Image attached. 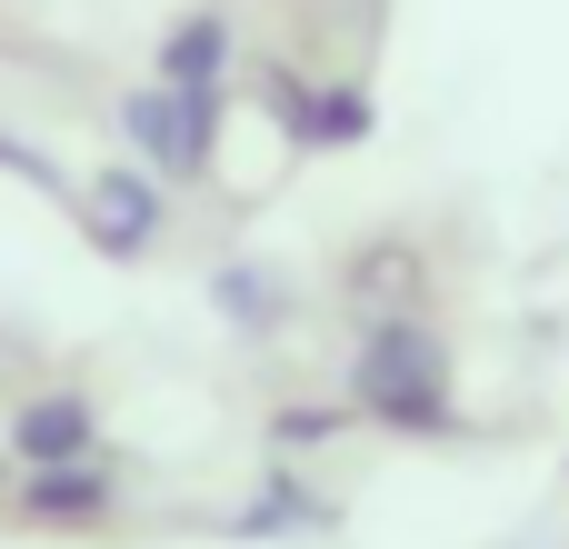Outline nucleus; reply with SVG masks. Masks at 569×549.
Segmentation results:
<instances>
[{"mask_svg":"<svg viewBox=\"0 0 569 549\" xmlns=\"http://www.w3.org/2000/svg\"><path fill=\"white\" fill-rule=\"evenodd\" d=\"M30 510H40V520H100V510H110V480H100V470H40V480H30Z\"/></svg>","mask_w":569,"mask_h":549,"instance_id":"obj_7","label":"nucleus"},{"mask_svg":"<svg viewBox=\"0 0 569 549\" xmlns=\"http://www.w3.org/2000/svg\"><path fill=\"white\" fill-rule=\"evenodd\" d=\"M220 60H230V30L220 20H180L160 40V80L170 90H220Z\"/></svg>","mask_w":569,"mask_h":549,"instance_id":"obj_6","label":"nucleus"},{"mask_svg":"<svg viewBox=\"0 0 569 549\" xmlns=\"http://www.w3.org/2000/svg\"><path fill=\"white\" fill-rule=\"evenodd\" d=\"M210 130H220V110H210V90H140L130 100V140H140V160L150 170H170V180H200L210 170Z\"/></svg>","mask_w":569,"mask_h":549,"instance_id":"obj_2","label":"nucleus"},{"mask_svg":"<svg viewBox=\"0 0 569 549\" xmlns=\"http://www.w3.org/2000/svg\"><path fill=\"white\" fill-rule=\"evenodd\" d=\"M360 400L390 420V430H440L450 420V360L420 320H380L370 350H360Z\"/></svg>","mask_w":569,"mask_h":549,"instance_id":"obj_1","label":"nucleus"},{"mask_svg":"<svg viewBox=\"0 0 569 549\" xmlns=\"http://www.w3.org/2000/svg\"><path fill=\"white\" fill-rule=\"evenodd\" d=\"M80 220H90V240L100 250H150V230H160V190L140 180V170H100L90 180V200H80Z\"/></svg>","mask_w":569,"mask_h":549,"instance_id":"obj_3","label":"nucleus"},{"mask_svg":"<svg viewBox=\"0 0 569 549\" xmlns=\"http://www.w3.org/2000/svg\"><path fill=\"white\" fill-rule=\"evenodd\" d=\"M220 310H230V320H280V290H270L250 260H230V270H220Z\"/></svg>","mask_w":569,"mask_h":549,"instance_id":"obj_8","label":"nucleus"},{"mask_svg":"<svg viewBox=\"0 0 569 549\" xmlns=\"http://www.w3.org/2000/svg\"><path fill=\"white\" fill-rule=\"evenodd\" d=\"M40 470H70L80 450H90V400H30L20 410V430H10Z\"/></svg>","mask_w":569,"mask_h":549,"instance_id":"obj_5","label":"nucleus"},{"mask_svg":"<svg viewBox=\"0 0 569 549\" xmlns=\"http://www.w3.org/2000/svg\"><path fill=\"white\" fill-rule=\"evenodd\" d=\"M270 100H280V120H290L300 140H330V150H350V140L370 130V100H360V90H300V80H270Z\"/></svg>","mask_w":569,"mask_h":549,"instance_id":"obj_4","label":"nucleus"}]
</instances>
